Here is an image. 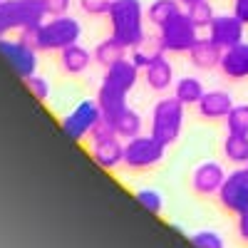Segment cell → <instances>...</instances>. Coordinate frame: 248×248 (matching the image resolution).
Returning <instances> with one entry per match:
<instances>
[{"label": "cell", "instance_id": "cell-1", "mask_svg": "<svg viewBox=\"0 0 248 248\" xmlns=\"http://www.w3.org/2000/svg\"><path fill=\"white\" fill-rule=\"evenodd\" d=\"M109 25H112V37H117L127 50L144 45L147 35H144L141 0H114L109 8Z\"/></svg>", "mask_w": 248, "mask_h": 248}, {"label": "cell", "instance_id": "cell-2", "mask_svg": "<svg viewBox=\"0 0 248 248\" xmlns=\"http://www.w3.org/2000/svg\"><path fill=\"white\" fill-rule=\"evenodd\" d=\"M43 0H0V37L45 23Z\"/></svg>", "mask_w": 248, "mask_h": 248}, {"label": "cell", "instance_id": "cell-3", "mask_svg": "<svg viewBox=\"0 0 248 248\" xmlns=\"http://www.w3.org/2000/svg\"><path fill=\"white\" fill-rule=\"evenodd\" d=\"M184 107L176 97L159 99L152 112V137H156L164 147H171L179 139L184 127Z\"/></svg>", "mask_w": 248, "mask_h": 248}, {"label": "cell", "instance_id": "cell-4", "mask_svg": "<svg viewBox=\"0 0 248 248\" xmlns=\"http://www.w3.org/2000/svg\"><path fill=\"white\" fill-rule=\"evenodd\" d=\"M199 40V28L191 23L189 13H176L159 28V50L164 52H189Z\"/></svg>", "mask_w": 248, "mask_h": 248}, {"label": "cell", "instance_id": "cell-5", "mask_svg": "<svg viewBox=\"0 0 248 248\" xmlns=\"http://www.w3.org/2000/svg\"><path fill=\"white\" fill-rule=\"evenodd\" d=\"M82 35V28L70 15H55L52 20L40 25V50H65L75 45Z\"/></svg>", "mask_w": 248, "mask_h": 248}, {"label": "cell", "instance_id": "cell-6", "mask_svg": "<svg viewBox=\"0 0 248 248\" xmlns=\"http://www.w3.org/2000/svg\"><path fill=\"white\" fill-rule=\"evenodd\" d=\"M167 147L152 134H137L124 144V164L129 169H149L164 159Z\"/></svg>", "mask_w": 248, "mask_h": 248}, {"label": "cell", "instance_id": "cell-7", "mask_svg": "<svg viewBox=\"0 0 248 248\" xmlns=\"http://www.w3.org/2000/svg\"><path fill=\"white\" fill-rule=\"evenodd\" d=\"M102 119V109L97 105V99H85L79 105L60 119V127L72 141H82L87 134H92V129L99 124Z\"/></svg>", "mask_w": 248, "mask_h": 248}, {"label": "cell", "instance_id": "cell-8", "mask_svg": "<svg viewBox=\"0 0 248 248\" xmlns=\"http://www.w3.org/2000/svg\"><path fill=\"white\" fill-rule=\"evenodd\" d=\"M216 196L223 209H229L233 214H241L243 209H248V167L236 169L226 176Z\"/></svg>", "mask_w": 248, "mask_h": 248}, {"label": "cell", "instance_id": "cell-9", "mask_svg": "<svg viewBox=\"0 0 248 248\" xmlns=\"http://www.w3.org/2000/svg\"><path fill=\"white\" fill-rule=\"evenodd\" d=\"M0 52L10 62V67L20 75V77H30L37 72V50L20 43V40H5L0 37Z\"/></svg>", "mask_w": 248, "mask_h": 248}, {"label": "cell", "instance_id": "cell-10", "mask_svg": "<svg viewBox=\"0 0 248 248\" xmlns=\"http://www.w3.org/2000/svg\"><path fill=\"white\" fill-rule=\"evenodd\" d=\"M243 23L236 15H216L209 25V40L216 43L221 50H229L243 43Z\"/></svg>", "mask_w": 248, "mask_h": 248}, {"label": "cell", "instance_id": "cell-11", "mask_svg": "<svg viewBox=\"0 0 248 248\" xmlns=\"http://www.w3.org/2000/svg\"><path fill=\"white\" fill-rule=\"evenodd\" d=\"M223 179H226V171L218 161H203L191 174V186L199 196H214L221 191Z\"/></svg>", "mask_w": 248, "mask_h": 248}, {"label": "cell", "instance_id": "cell-12", "mask_svg": "<svg viewBox=\"0 0 248 248\" xmlns=\"http://www.w3.org/2000/svg\"><path fill=\"white\" fill-rule=\"evenodd\" d=\"M137 79H139V67L134 65L132 60H119L114 62V65L105 67V77H102V85H107V87H114L119 92H129L134 85H137Z\"/></svg>", "mask_w": 248, "mask_h": 248}, {"label": "cell", "instance_id": "cell-13", "mask_svg": "<svg viewBox=\"0 0 248 248\" xmlns=\"http://www.w3.org/2000/svg\"><path fill=\"white\" fill-rule=\"evenodd\" d=\"M196 107H199V114L203 119H226L229 112L233 109V97L223 90H211L201 97V102Z\"/></svg>", "mask_w": 248, "mask_h": 248}, {"label": "cell", "instance_id": "cell-14", "mask_svg": "<svg viewBox=\"0 0 248 248\" xmlns=\"http://www.w3.org/2000/svg\"><path fill=\"white\" fill-rule=\"evenodd\" d=\"M92 159L97 167L102 169H117L119 164H124V144L119 137L105 139V141H92Z\"/></svg>", "mask_w": 248, "mask_h": 248}, {"label": "cell", "instance_id": "cell-15", "mask_svg": "<svg viewBox=\"0 0 248 248\" xmlns=\"http://www.w3.org/2000/svg\"><path fill=\"white\" fill-rule=\"evenodd\" d=\"M221 72L231 79H246L248 77V43H238L221 55Z\"/></svg>", "mask_w": 248, "mask_h": 248}, {"label": "cell", "instance_id": "cell-16", "mask_svg": "<svg viewBox=\"0 0 248 248\" xmlns=\"http://www.w3.org/2000/svg\"><path fill=\"white\" fill-rule=\"evenodd\" d=\"M97 105L102 109V117H105L109 124H114V119L127 109V92H119L114 87H107V85H102L99 92H97Z\"/></svg>", "mask_w": 248, "mask_h": 248}, {"label": "cell", "instance_id": "cell-17", "mask_svg": "<svg viewBox=\"0 0 248 248\" xmlns=\"http://www.w3.org/2000/svg\"><path fill=\"white\" fill-rule=\"evenodd\" d=\"M144 82L156 90V92H164V90H169L171 87V82H174V67H171V62L167 57H156L152 65L144 70Z\"/></svg>", "mask_w": 248, "mask_h": 248}, {"label": "cell", "instance_id": "cell-18", "mask_svg": "<svg viewBox=\"0 0 248 248\" xmlns=\"http://www.w3.org/2000/svg\"><path fill=\"white\" fill-rule=\"evenodd\" d=\"M221 55H223V50L216 45V43H211L209 37L206 40H196V45L189 50V57H191V62L199 67V70H211V67H218L221 65Z\"/></svg>", "mask_w": 248, "mask_h": 248}, {"label": "cell", "instance_id": "cell-19", "mask_svg": "<svg viewBox=\"0 0 248 248\" xmlns=\"http://www.w3.org/2000/svg\"><path fill=\"white\" fill-rule=\"evenodd\" d=\"M94 60V55H90V50H85L82 45H70L65 50H60V65L70 75H79L90 67V62Z\"/></svg>", "mask_w": 248, "mask_h": 248}, {"label": "cell", "instance_id": "cell-20", "mask_svg": "<svg viewBox=\"0 0 248 248\" xmlns=\"http://www.w3.org/2000/svg\"><path fill=\"white\" fill-rule=\"evenodd\" d=\"M124 57H127V47L112 35L107 40H102V43L94 47V62H99L102 67H109V65H114V62L124 60Z\"/></svg>", "mask_w": 248, "mask_h": 248}, {"label": "cell", "instance_id": "cell-21", "mask_svg": "<svg viewBox=\"0 0 248 248\" xmlns=\"http://www.w3.org/2000/svg\"><path fill=\"white\" fill-rule=\"evenodd\" d=\"M203 94H206V90L196 77H181L174 85V97L181 105H199Z\"/></svg>", "mask_w": 248, "mask_h": 248}, {"label": "cell", "instance_id": "cell-22", "mask_svg": "<svg viewBox=\"0 0 248 248\" xmlns=\"http://www.w3.org/2000/svg\"><path fill=\"white\" fill-rule=\"evenodd\" d=\"M223 154L233 164H248V134L229 132L223 139Z\"/></svg>", "mask_w": 248, "mask_h": 248}, {"label": "cell", "instance_id": "cell-23", "mask_svg": "<svg viewBox=\"0 0 248 248\" xmlns=\"http://www.w3.org/2000/svg\"><path fill=\"white\" fill-rule=\"evenodd\" d=\"M114 132H117V137L119 139H132V137H137L139 132H141V117H139V112L137 109H132V107H127L117 119H114Z\"/></svg>", "mask_w": 248, "mask_h": 248}, {"label": "cell", "instance_id": "cell-24", "mask_svg": "<svg viewBox=\"0 0 248 248\" xmlns=\"http://www.w3.org/2000/svg\"><path fill=\"white\" fill-rule=\"evenodd\" d=\"M176 13H181L179 0H154V3L149 5V23H154L156 28H161Z\"/></svg>", "mask_w": 248, "mask_h": 248}, {"label": "cell", "instance_id": "cell-25", "mask_svg": "<svg viewBox=\"0 0 248 248\" xmlns=\"http://www.w3.org/2000/svg\"><path fill=\"white\" fill-rule=\"evenodd\" d=\"M186 13H189V17H191V23L201 30V28H206L209 30V25H211V20L216 17L214 15V8L206 3V0H199V3H191V5H186Z\"/></svg>", "mask_w": 248, "mask_h": 248}, {"label": "cell", "instance_id": "cell-26", "mask_svg": "<svg viewBox=\"0 0 248 248\" xmlns=\"http://www.w3.org/2000/svg\"><path fill=\"white\" fill-rule=\"evenodd\" d=\"M226 129L236 134H248V105H233L226 117Z\"/></svg>", "mask_w": 248, "mask_h": 248}, {"label": "cell", "instance_id": "cell-27", "mask_svg": "<svg viewBox=\"0 0 248 248\" xmlns=\"http://www.w3.org/2000/svg\"><path fill=\"white\" fill-rule=\"evenodd\" d=\"M191 246H194V248H226L221 233H218V231H211V229L196 231V233L191 236Z\"/></svg>", "mask_w": 248, "mask_h": 248}, {"label": "cell", "instance_id": "cell-28", "mask_svg": "<svg viewBox=\"0 0 248 248\" xmlns=\"http://www.w3.org/2000/svg\"><path fill=\"white\" fill-rule=\"evenodd\" d=\"M134 199H137L149 214H161L164 199H161V194H159L156 189H139V191L134 194Z\"/></svg>", "mask_w": 248, "mask_h": 248}, {"label": "cell", "instance_id": "cell-29", "mask_svg": "<svg viewBox=\"0 0 248 248\" xmlns=\"http://www.w3.org/2000/svg\"><path fill=\"white\" fill-rule=\"evenodd\" d=\"M23 82H25V87L30 90V94H32L35 99L45 102V99L50 97V82H47L45 77H40L37 72H35V75H30V77H25Z\"/></svg>", "mask_w": 248, "mask_h": 248}, {"label": "cell", "instance_id": "cell-30", "mask_svg": "<svg viewBox=\"0 0 248 248\" xmlns=\"http://www.w3.org/2000/svg\"><path fill=\"white\" fill-rule=\"evenodd\" d=\"M161 55H164V50H154V52H149V50H144V47L139 45V47L132 50V62H134L139 70H147L152 62H154L156 57H161Z\"/></svg>", "mask_w": 248, "mask_h": 248}, {"label": "cell", "instance_id": "cell-31", "mask_svg": "<svg viewBox=\"0 0 248 248\" xmlns=\"http://www.w3.org/2000/svg\"><path fill=\"white\" fill-rule=\"evenodd\" d=\"M112 3L114 0H79V8L87 15H109Z\"/></svg>", "mask_w": 248, "mask_h": 248}, {"label": "cell", "instance_id": "cell-32", "mask_svg": "<svg viewBox=\"0 0 248 248\" xmlns=\"http://www.w3.org/2000/svg\"><path fill=\"white\" fill-rule=\"evenodd\" d=\"M43 25V23H40ZM40 25H32V28H23V30H17V40L20 43H25L35 50H40Z\"/></svg>", "mask_w": 248, "mask_h": 248}, {"label": "cell", "instance_id": "cell-33", "mask_svg": "<svg viewBox=\"0 0 248 248\" xmlns=\"http://www.w3.org/2000/svg\"><path fill=\"white\" fill-rule=\"evenodd\" d=\"M92 141H105V139H112V137H117V132H114V127H112V124L105 119V117H102L99 119V124H97V127L92 129Z\"/></svg>", "mask_w": 248, "mask_h": 248}, {"label": "cell", "instance_id": "cell-34", "mask_svg": "<svg viewBox=\"0 0 248 248\" xmlns=\"http://www.w3.org/2000/svg\"><path fill=\"white\" fill-rule=\"evenodd\" d=\"M43 8H45V13H47L50 17H55V15H67L70 0H43Z\"/></svg>", "mask_w": 248, "mask_h": 248}, {"label": "cell", "instance_id": "cell-35", "mask_svg": "<svg viewBox=\"0 0 248 248\" xmlns=\"http://www.w3.org/2000/svg\"><path fill=\"white\" fill-rule=\"evenodd\" d=\"M236 229H238V236H241V241H246V243H248V209H243V211L238 214Z\"/></svg>", "mask_w": 248, "mask_h": 248}, {"label": "cell", "instance_id": "cell-36", "mask_svg": "<svg viewBox=\"0 0 248 248\" xmlns=\"http://www.w3.org/2000/svg\"><path fill=\"white\" fill-rule=\"evenodd\" d=\"M233 15L241 20L243 25H248V0H236L233 3Z\"/></svg>", "mask_w": 248, "mask_h": 248}, {"label": "cell", "instance_id": "cell-37", "mask_svg": "<svg viewBox=\"0 0 248 248\" xmlns=\"http://www.w3.org/2000/svg\"><path fill=\"white\" fill-rule=\"evenodd\" d=\"M184 5H191V3H199V0H181Z\"/></svg>", "mask_w": 248, "mask_h": 248}, {"label": "cell", "instance_id": "cell-38", "mask_svg": "<svg viewBox=\"0 0 248 248\" xmlns=\"http://www.w3.org/2000/svg\"><path fill=\"white\" fill-rule=\"evenodd\" d=\"M246 167H248V164H246Z\"/></svg>", "mask_w": 248, "mask_h": 248}]
</instances>
